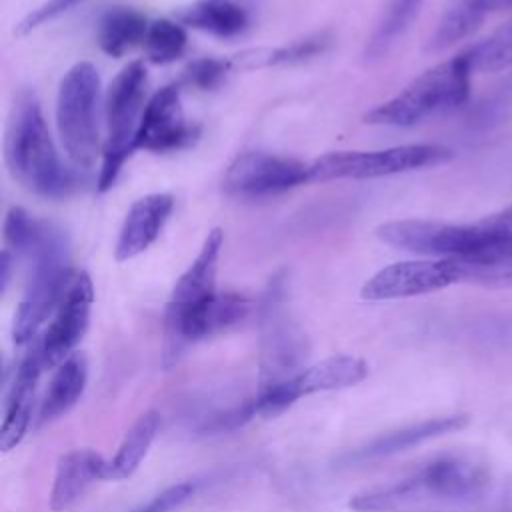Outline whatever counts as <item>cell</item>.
Here are the masks:
<instances>
[{
  "label": "cell",
  "mask_w": 512,
  "mask_h": 512,
  "mask_svg": "<svg viewBox=\"0 0 512 512\" xmlns=\"http://www.w3.org/2000/svg\"><path fill=\"white\" fill-rule=\"evenodd\" d=\"M4 156L10 174L32 194L42 198H66L76 178L68 170L52 142L40 102L30 90L18 92L4 142Z\"/></svg>",
  "instance_id": "6da1fadb"
},
{
  "label": "cell",
  "mask_w": 512,
  "mask_h": 512,
  "mask_svg": "<svg viewBox=\"0 0 512 512\" xmlns=\"http://www.w3.org/2000/svg\"><path fill=\"white\" fill-rule=\"evenodd\" d=\"M472 68L466 56L444 60L414 78L404 90L364 116L368 124L412 126L432 114L456 108L468 100Z\"/></svg>",
  "instance_id": "7a4b0ae2"
},
{
  "label": "cell",
  "mask_w": 512,
  "mask_h": 512,
  "mask_svg": "<svg viewBox=\"0 0 512 512\" xmlns=\"http://www.w3.org/2000/svg\"><path fill=\"white\" fill-rule=\"evenodd\" d=\"M376 236L394 248L436 258L512 252V240L498 236L484 220L474 224H450L420 218L392 220L380 224Z\"/></svg>",
  "instance_id": "3957f363"
},
{
  "label": "cell",
  "mask_w": 512,
  "mask_h": 512,
  "mask_svg": "<svg viewBox=\"0 0 512 512\" xmlns=\"http://www.w3.org/2000/svg\"><path fill=\"white\" fill-rule=\"evenodd\" d=\"M100 76L92 62H76L60 80L56 96V128L66 156L88 170L98 158Z\"/></svg>",
  "instance_id": "277c9868"
},
{
  "label": "cell",
  "mask_w": 512,
  "mask_h": 512,
  "mask_svg": "<svg viewBox=\"0 0 512 512\" xmlns=\"http://www.w3.org/2000/svg\"><path fill=\"white\" fill-rule=\"evenodd\" d=\"M148 72L142 60L126 64L106 92V144L98 174V190L106 192L118 180L124 162L134 152V138L144 112Z\"/></svg>",
  "instance_id": "5b68a950"
},
{
  "label": "cell",
  "mask_w": 512,
  "mask_h": 512,
  "mask_svg": "<svg viewBox=\"0 0 512 512\" xmlns=\"http://www.w3.org/2000/svg\"><path fill=\"white\" fill-rule=\"evenodd\" d=\"M28 260L32 264L30 276L12 324V338L18 346L36 340L38 330L48 318H52L74 274L68 260L66 238L58 228Z\"/></svg>",
  "instance_id": "8992f818"
},
{
  "label": "cell",
  "mask_w": 512,
  "mask_h": 512,
  "mask_svg": "<svg viewBox=\"0 0 512 512\" xmlns=\"http://www.w3.org/2000/svg\"><path fill=\"white\" fill-rule=\"evenodd\" d=\"M484 482L486 474L480 466L456 456H444L430 462L410 478L356 494L348 506L356 512H386L418 498L420 494L446 498L466 496L476 492Z\"/></svg>",
  "instance_id": "52a82bcc"
},
{
  "label": "cell",
  "mask_w": 512,
  "mask_h": 512,
  "mask_svg": "<svg viewBox=\"0 0 512 512\" xmlns=\"http://www.w3.org/2000/svg\"><path fill=\"white\" fill-rule=\"evenodd\" d=\"M454 152L440 144H402L384 150L328 152L310 164L312 182L366 180L450 162Z\"/></svg>",
  "instance_id": "ba28073f"
},
{
  "label": "cell",
  "mask_w": 512,
  "mask_h": 512,
  "mask_svg": "<svg viewBox=\"0 0 512 512\" xmlns=\"http://www.w3.org/2000/svg\"><path fill=\"white\" fill-rule=\"evenodd\" d=\"M286 304V276L276 274L268 284L260 308L262 358L258 388L278 384L306 368V336L292 320Z\"/></svg>",
  "instance_id": "9c48e42d"
},
{
  "label": "cell",
  "mask_w": 512,
  "mask_h": 512,
  "mask_svg": "<svg viewBox=\"0 0 512 512\" xmlns=\"http://www.w3.org/2000/svg\"><path fill=\"white\" fill-rule=\"evenodd\" d=\"M250 312V300L236 292H216L208 300L190 308L170 310L164 314V366L178 362L180 354L194 342L214 336L238 322Z\"/></svg>",
  "instance_id": "30bf717a"
},
{
  "label": "cell",
  "mask_w": 512,
  "mask_h": 512,
  "mask_svg": "<svg viewBox=\"0 0 512 512\" xmlns=\"http://www.w3.org/2000/svg\"><path fill=\"white\" fill-rule=\"evenodd\" d=\"M368 376V364L356 356H330L312 366L302 368L298 374L266 386L258 388L252 406L254 414L272 418L282 414L302 396H310L326 390H342L356 386Z\"/></svg>",
  "instance_id": "8fae6325"
},
{
  "label": "cell",
  "mask_w": 512,
  "mask_h": 512,
  "mask_svg": "<svg viewBox=\"0 0 512 512\" xmlns=\"http://www.w3.org/2000/svg\"><path fill=\"white\" fill-rule=\"evenodd\" d=\"M306 182H312L310 164L268 152H244L228 166L222 186L228 196L254 200L282 194Z\"/></svg>",
  "instance_id": "7c38bea8"
},
{
  "label": "cell",
  "mask_w": 512,
  "mask_h": 512,
  "mask_svg": "<svg viewBox=\"0 0 512 512\" xmlns=\"http://www.w3.org/2000/svg\"><path fill=\"white\" fill-rule=\"evenodd\" d=\"M92 302L94 286L90 276L84 270H74L58 308L38 338L46 368H56L74 354V348L88 330Z\"/></svg>",
  "instance_id": "4fadbf2b"
},
{
  "label": "cell",
  "mask_w": 512,
  "mask_h": 512,
  "mask_svg": "<svg viewBox=\"0 0 512 512\" xmlns=\"http://www.w3.org/2000/svg\"><path fill=\"white\" fill-rule=\"evenodd\" d=\"M458 282V270L452 258L406 260L394 262L370 276L364 282L360 296L372 302L396 300L436 292Z\"/></svg>",
  "instance_id": "5bb4252c"
},
{
  "label": "cell",
  "mask_w": 512,
  "mask_h": 512,
  "mask_svg": "<svg viewBox=\"0 0 512 512\" xmlns=\"http://www.w3.org/2000/svg\"><path fill=\"white\" fill-rule=\"evenodd\" d=\"M198 128L188 124L180 104V88L164 86L146 102L134 138V150L172 152L190 146Z\"/></svg>",
  "instance_id": "9a60e30c"
},
{
  "label": "cell",
  "mask_w": 512,
  "mask_h": 512,
  "mask_svg": "<svg viewBox=\"0 0 512 512\" xmlns=\"http://www.w3.org/2000/svg\"><path fill=\"white\" fill-rule=\"evenodd\" d=\"M42 370H46V366L36 338L32 342V348L26 352V356L14 370V378L6 394V410L0 428V448L4 452L16 448L28 432V426L32 422L36 386Z\"/></svg>",
  "instance_id": "2e32d148"
},
{
  "label": "cell",
  "mask_w": 512,
  "mask_h": 512,
  "mask_svg": "<svg viewBox=\"0 0 512 512\" xmlns=\"http://www.w3.org/2000/svg\"><path fill=\"white\" fill-rule=\"evenodd\" d=\"M172 210L174 196L168 192H154L138 198L124 216L114 246V258L118 262H124L148 250L160 236Z\"/></svg>",
  "instance_id": "e0dca14e"
},
{
  "label": "cell",
  "mask_w": 512,
  "mask_h": 512,
  "mask_svg": "<svg viewBox=\"0 0 512 512\" xmlns=\"http://www.w3.org/2000/svg\"><path fill=\"white\" fill-rule=\"evenodd\" d=\"M106 468L108 460L90 448H78L60 456L50 490V508L62 512L74 506L94 482L106 480Z\"/></svg>",
  "instance_id": "ac0fdd59"
},
{
  "label": "cell",
  "mask_w": 512,
  "mask_h": 512,
  "mask_svg": "<svg viewBox=\"0 0 512 512\" xmlns=\"http://www.w3.org/2000/svg\"><path fill=\"white\" fill-rule=\"evenodd\" d=\"M224 244V232L214 228L204 238V244L192 264L176 280L166 308L180 310L200 304L216 294V272Z\"/></svg>",
  "instance_id": "d6986e66"
},
{
  "label": "cell",
  "mask_w": 512,
  "mask_h": 512,
  "mask_svg": "<svg viewBox=\"0 0 512 512\" xmlns=\"http://www.w3.org/2000/svg\"><path fill=\"white\" fill-rule=\"evenodd\" d=\"M88 380V366L82 354L68 356L56 366L38 410V426L66 414L82 396Z\"/></svg>",
  "instance_id": "ffe728a7"
},
{
  "label": "cell",
  "mask_w": 512,
  "mask_h": 512,
  "mask_svg": "<svg viewBox=\"0 0 512 512\" xmlns=\"http://www.w3.org/2000/svg\"><path fill=\"white\" fill-rule=\"evenodd\" d=\"M178 20L216 38L238 36L248 26L246 10L234 0H196L178 14Z\"/></svg>",
  "instance_id": "44dd1931"
},
{
  "label": "cell",
  "mask_w": 512,
  "mask_h": 512,
  "mask_svg": "<svg viewBox=\"0 0 512 512\" xmlns=\"http://www.w3.org/2000/svg\"><path fill=\"white\" fill-rule=\"evenodd\" d=\"M468 422H470V418L466 414H450V416H438V418H430V420H424L418 424H410L406 428H400V430H394V432H388V434L376 438L374 442L364 446L358 452V456L372 458V456H386V454L402 452V450L412 448L424 440L456 432V430L464 428Z\"/></svg>",
  "instance_id": "7402d4cb"
},
{
  "label": "cell",
  "mask_w": 512,
  "mask_h": 512,
  "mask_svg": "<svg viewBox=\"0 0 512 512\" xmlns=\"http://www.w3.org/2000/svg\"><path fill=\"white\" fill-rule=\"evenodd\" d=\"M160 430V414L156 410L144 412L124 434L116 454L108 460L106 480H126L130 478L144 456L148 454L156 434Z\"/></svg>",
  "instance_id": "603a6c76"
},
{
  "label": "cell",
  "mask_w": 512,
  "mask_h": 512,
  "mask_svg": "<svg viewBox=\"0 0 512 512\" xmlns=\"http://www.w3.org/2000/svg\"><path fill=\"white\" fill-rule=\"evenodd\" d=\"M148 26L150 24L146 22L144 14L134 8H110L98 24V46L104 54L120 58L136 44L144 42Z\"/></svg>",
  "instance_id": "cb8c5ba5"
},
{
  "label": "cell",
  "mask_w": 512,
  "mask_h": 512,
  "mask_svg": "<svg viewBox=\"0 0 512 512\" xmlns=\"http://www.w3.org/2000/svg\"><path fill=\"white\" fill-rule=\"evenodd\" d=\"M458 270V280L486 288L512 286V252H492L480 256L452 258Z\"/></svg>",
  "instance_id": "d4e9b609"
},
{
  "label": "cell",
  "mask_w": 512,
  "mask_h": 512,
  "mask_svg": "<svg viewBox=\"0 0 512 512\" xmlns=\"http://www.w3.org/2000/svg\"><path fill=\"white\" fill-rule=\"evenodd\" d=\"M326 46H328V36L316 34V36L296 40L290 46L260 48V50H248V52L236 54L234 58H230V64L232 68H266L276 64H290V62L312 58L320 54Z\"/></svg>",
  "instance_id": "484cf974"
},
{
  "label": "cell",
  "mask_w": 512,
  "mask_h": 512,
  "mask_svg": "<svg viewBox=\"0 0 512 512\" xmlns=\"http://www.w3.org/2000/svg\"><path fill=\"white\" fill-rule=\"evenodd\" d=\"M56 228L44 220L30 216L24 208L12 206L4 220V240L8 250H14L16 256L30 258L38 252Z\"/></svg>",
  "instance_id": "4316f807"
},
{
  "label": "cell",
  "mask_w": 512,
  "mask_h": 512,
  "mask_svg": "<svg viewBox=\"0 0 512 512\" xmlns=\"http://www.w3.org/2000/svg\"><path fill=\"white\" fill-rule=\"evenodd\" d=\"M486 14L480 12L476 6H472L466 0H454L450 8L440 18L434 34L430 36L426 50L428 52H440L456 44L458 40H464L472 32L480 28Z\"/></svg>",
  "instance_id": "83f0119b"
},
{
  "label": "cell",
  "mask_w": 512,
  "mask_h": 512,
  "mask_svg": "<svg viewBox=\"0 0 512 512\" xmlns=\"http://www.w3.org/2000/svg\"><path fill=\"white\" fill-rule=\"evenodd\" d=\"M462 54L466 56L472 72L494 74L512 66V18Z\"/></svg>",
  "instance_id": "f1b7e54d"
},
{
  "label": "cell",
  "mask_w": 512,
  "mask_h": 512,
  "mask_svg": "<svg viewBox=\"0 0 512 512\" xmlns=\"http://www.w3.org/2000/svg\"><path fill=\"white\" fill-rule=\"evenodd\" d=\"M422 2L424 0H392V4L388 6V12L384 14V18L380 20V24L376 26L374 34L366 44V50H364L366 58L374 60L386 54L390 46L396 42V38L412 24Z\"/></svg>",
  "instance_id": "f546056e"
},
{
  "label": "cell",
  "mask_w": 512,
  "mask_h": 512,
  "mask_svg": "<svg viewBox=\"0 0 512 512\" xmlns=\"http://www.w3.org/2000/svg\"><path fill=\"white\" fill-rule=\"evenodd\" d=\"M144 52L152 64H170L178 60L188 44L186 30L180 22L170 18L154 20L144 36Z\"/></svg>",
  "instance_id": "4dcf8cb0"
},
{
  "label": "cell",
  "mask_w": 512,
  "mask_h": 512,
  "mask_svg": "<svg viewBox=\"0 0 512 512\" xmlns=\"http://www.w3.org/2000/svg\"><path fill=\"white\" fill-rule=\"evenodd\" d=\"M228 70H232L228 60L200 58L186 68V80L200 90H210V88H216L226 78Z\"/></svg>",
  "instance_id": "1f68e13d"
},
{
  "label": "cell",
  "mask_w": 512,
  "mask_h": 512,
  "mask_svg": "<svg viewBox=\"0 0 512 512\" xmlns=\"http://www.w3.org/2000/svg\"><path fill=\"white\" fill-rule=\"evenodd\" d=\"M82 0H46L44 4H40L38 8H34L32 12H28L14 28L16 36H26L32 30L40 28L42 24L58 18L60 14L68 12L70 8H74L76 4H80Z\"/></svg>",
  "instance_id": "d6a6232c"
},
{
  "label": "cell",
  "mask_w": 512,
  "mask_h": 512,
  "mask_svg": "<svg viewBox=\"0 0 512 512\" xmlns=\"http://www.w3.org/2000/svg\"><path fill=\"white\" fill-rule=\"evenodd\" d=\"M192 494H194V484L180 482V484H174V486L162 490L160 494L150 498L146 504H140L128 512H170V510L182 506Z\"/></svg>",
  "instance_id": "836d02e7"
},
{
  "label": "cell",
  "mask_w": 512,
  "mask_h": 512,
  "mask_svg": "<svg viewBox=\"0 0 512 512\" xmlns=\"http://www.w3.org/2000/svg\"><path fill=\"white\" fill-rule=\"evenodd\" d=\"M498 236L502 238H508L512 240V206L496 212V214H490L486 218H482Z\"/></svg>",
  "instance_id": "e575fe53"
},
{
  "label": "cell",
  "mask_w": 512,
  "mask_h": 512,
  "mask_svg": "<svg viewBox=\"0 0 512 512\" xmlns=\"http://www.w3.org/2000/svg\"><path fill=\"white\" fill-rule=\"evenodd\" d=\"M472 6H476L480 12H484L486 16L490 12H500V10H508L512 8V0H466Z\"/></svg>",
  "instance_id": "d590c367"
}]
</instances>
